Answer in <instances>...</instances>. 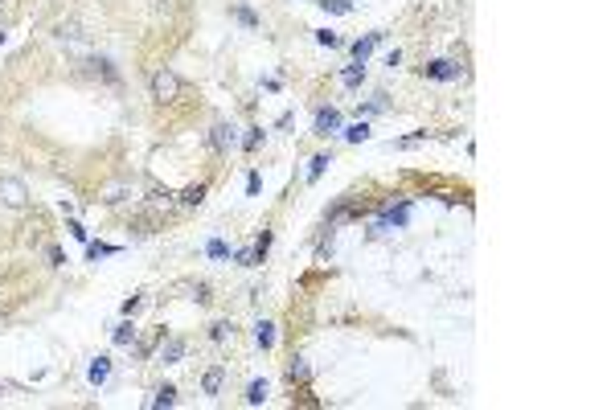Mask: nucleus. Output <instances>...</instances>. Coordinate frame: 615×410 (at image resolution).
<instances>
[{
  "instance_id": "2",
  "label": "nucleus",
  "mask_w": 615,
  "mask_h": 410,
  "mask_svg": "<svg viewBox=\"0 0 615 410\" xmlns=\"http://www.w3.org/2000/svg\"><path fill=\"white\" fill-rule=\"evenodd\" d=\"M0 205L4 210H29V189L21 177H0Z\"/></svg>"
},
{
  "instance_id": "22",
  "label": "nucleus",
  "mask_w": 615,
  "mask_h": 410,
  "mask_svg": "<svg viewBox=\"0 0 615 410\" xmlns=\"http://www.w3.org/2000/svg\"><path fill=\"white\" fill-rule=\"evenodd\" d=\"M316 41H320V46H329V49L341 46V37H336V33H329V29H320V33H316Z\"/></svg>"
},
{
  "instance_id": "12",
  "label": "nucleus",
  "mask_w": 615,
  "mask_h": 410,
  "mask_svg": "<svg viewBox=\"0 0 615 410\" xmlns=\"http://www.w3.org/2000/svg\"><path fill=\"white\" fill-rule=\"evenodd\" d=\"M267 394H271V390H267V381H250V386H247V402H250V406H263Z\"/></svg>"
},
{
  "instance_id": "19",
  "label": "nucleus",
  "mask_w": 615,
  "mask_h": 410,
  "mask_svg": "<svg viewBox=\"0 0 615 410\" xmlns=\"http://www.w3.org/2000/svg\"><path fill=\"white\" fill-rule=\"evenodd\" d=\"M324 13H353V0H320Z\"/></svg>"
},
{
  "instance_id": "7",
  "label": "nucleus",
  "mask_w": 615,
  "mask_h": 410,
  "mask_svg": "<svg viewBox=\"0 0 615 410\" xmlns=\"http://www.w3.org/2000/svg\"><path fill=\"white\" fill-rule=\"evenodd\" d=\"M86 377H91V386H103V381L111 377V361H107V357H95V361H91V374H86Z\"/></svg>"
},
{
  "instance_id": "3",
  "label": "nucleus",
  "mask_w": 615,
  "mask_h": 410,
  "mask_svg": "<svg viewBox=\"0 0 615 410\" xmlns=\"http://www.w3.org/2000/svg\"><path fill=\"white\" fill-rule=\"evenodd\" d=\"M210 144H214L217 156H226V152L238 144V128H234V123H217V128L210 131Z\"/></svg>"
},
{
  "instance_id": "29",
  "label": "nucleus",
  "mask_w": 615,
  "mask_h": 410,
  "mask_svg": "<svg viewBox=\"0 0 615 410\" xmlns=\"http://www.w3.org/2000/svg\"><path fill=\"white\" fill-rule=\"evenodd\" d=\"M0 4H9V0H0Z\"/></svg>"
},
{
  "instance_id": "21",
  "label": "nucleus",
  "mask_w": 615,
  "mask_h": 410,
  "mask_svg": "<svg viewBox=\"0 0 615 410\" xmlns=\"http://www.w3.org/2000/svg\"><path fill=\"white\" fill-rule=\"evenodd\" d=\"M329 164H333V156H316V160H312V168H308V180H320V173H324Z\"/></svg>"
},
{
  "instance_id": "6",
  "label": "nucleus",
  "mask_w": 615,
  "mask_h": 410,
  "mask_svg": "<svg viewBox=\"0 0 615 410\" xmlns=\"http://www.w3.org/2000/svg\"><path fill=\"white\" fill-rule=\"evenodd\" d=\"M185 349H189V344H185L181 337H172V341L160 344V361H165V365H177V361L185 357Z\"/></svg>"
},
{
  "instance_id": "26",
  "label": "nucleus",
  "mask_w": 615,
  "mask_h": 410,
  "mask_svg": "<svg viewBox=\"0 0 615 410\" xmlns=\"http://www.w3.org/2000/svg\"><path fill=\"white\" fill-rule=\"evenodd\" d=\"M238 21H242L247 29H254V25H259V21H254V13H250V9H238Z\"/></svg>"
},
{
  "instance_id": "1",
  "label": "nucleus",
  "mask_w": 615,
  "mask_h": 410,
  "mask_svg": "<svg viewBox=\"0 0 615 410\" xmlns=\"http://www.w3.org/2000/svg\"><path fill=\"white\" fill-rule=\"evenodd\" d=\"M181 91H185V86H181V78H177L172 70H156V74H152V98H156L160 107L177 103V98H181Z\"/></svg>"
},
{
  "instance_id": "25",
  "label": "nucleus",
  "mask_w": 615,
  "mask_h": 410,
  "mask_svg": "<svg viewBox=\"0 0 615 410\" xmlns=\"http://www.w3.org/2000/svg\"><path fill=\"white\" fill-rule=\"evenodd\" d=\"M210 255H214V259H226V255H230V246H226V242H210Z\"/></svg>"
},
{
  "instance_id": "10",
  "label": "nucleus",
  "mask_w": 615,
  "mask_h": 410,
  "mask_svg": "<svg viewBox=\"0 0 615 410\" xmlns=\"http://www.w3.org/2000/svg\"><path fill=\"white\" fill-rule=\"evenodd\" d=\"M427 74H431V78H460V66L455 62H431Z\"/></svg>"
},
{
  "instance_id": "11",
  "label": "nucleus",
  "mask_w": 615,
  "mask_h": 410,
  "mask_svg": "<svg viewBox=\"0 0 615 410\" xmlns=\"http://www.w3.org/2000/svg\"><path fill=\"white\" fill-rule=\"evenodd\" d=\"M287 377H291V381H299V386H304V381L312 377V369H308V361H304V357H291V365H287Z\"/></svg>"
},
{
  "instance_id": "9",
  "label": "nucleus",
  "mask_w": 615,
  "mask_h": 410,
  "mask_svg": "<svg viewBox=\"0 0 615 410\" xmlns=\"http://www.w3.org/2000/svg\"><path fill=\"white\" fill-rule=\"evenodd\" d=\"M254 341H259V349H271V344H275V324H271V320H259V324H254Z\"/></svg>"
},
{
  "instance_id": "14",
  "label": "nucleus",
  "mask_w": 615,
  "mask_h": 410,
  "mask_svg": "<svg viewBox=\"0 0 615 410\" xmlns=\"http://www.w3.org/2000/svg\"><path fill=\"white\" fill-rule=\"evenodd\" d=\"M222 377H226V374H222V369L214 365V369L205 374V381H201V390H205V394H217V390H222Z\"/></svg>"
},
{
  "instance_id": "23",
  "label": "nucleus",
  "mask_w": 615,
  "mask_h": 410,
  "mask_svg": "<svg viewBox=\"0 0 615 410\" xmlns=\"http://www.w3.org/2000/svg\"><path fill=\"white\" fill-rule=\"evenodd\" d=\"M46 259H50V267H62V262H66V255H62L58 246H50V250H46Z\"/></svg>"
},
{
  "instance_id": "8",
  "label": "nucleus",
  "mask_w": 615,
  "mask_h": 410,
  "mask_svg": "<svg viewBox=\"0 0 615 410\" xmlns=\"http://www.w3.org/2000/svg\"><path fill=\"white\" fill-rule=\"evenodd\" d=\"M378 41H382V33H366V37L353 46V58H357V62H366L369 53H373V46H378Z\"/></svg>"
},
{
  "instance_id": "16",
  "label": "nucleus",
  "mask_w": 615,
  "mask_h": 410,
  "mask_svg": "<svg viewBox=\"0 0 615 410\" xmlns=\"http://www.w3.org/2000/svg\"><path fill=\"white\" fill-rule=\"evenodd\" d=\"M201 201H205V185H193L181 193V205H201Z\"/></svg>"
},
{
  "instance_id": "5",
  "label": "nucleus",
  "mask_w": 615,
  "mask_h": 410,
  "mask_svg": "<svg viewBox=\"0 0 615 410\" xmlns=\"http://www.w3.org/2000/svg\"><path fill=\"white\" fill-rule=\"evenodd\" d=\"M341 131V115L333 107H320L316 111V135H336Z\"/></svg>"
},
{
  "instance_id": "15",
  "label": "nucleus",
  "mask_w": 615,
  "mask_h": 410,
  "mask_svg": "<svg viewBox=\"0 0 615 410\" xmlns=\"http://www.w3.org/2000/svg\"><path fill=\"white\" fill-rule=\"evenodd\" d=\"M263 255H267V250H259V242H254V246H247V250H238V262H242V267H254Z\"/></svg>"
},
{
  "instance_id": "28",
  "label": "nucleus",
  "mask_w": 615,
  "mask_h": 410,
  "mask_svg": "<svg viewBox=\"0 0 615 410\" xmlns=\"http://www.w3.org/2000/svg\"><path fill=\"white\" fill-rule=\"evenodd\" d=\"M259 140H263V128H254V131L247 135V148H259Z\"/></svg>"
},
{
  "instance_id": "27",
  "label": "nucleus",
  "mask_w": 615,
  "mask_h": 410,
  "mask_svg": "<svg viewBox=\"0 0 615 410\" xmlns=\"http://www.w3.org/2000/svg\"><path fill=\"white\" fill-rule=\"evenodd\" d=\"M230 332H234L230 324H214V341H226V337H230Z\"/></svg>"
},
{
  "instance_id": "18",
  "label": "nucleus",
  "mask_w": 615,
  "mask_h": 410,
  "mask_svg": "<svg viewBox=\"0 0 615 410\" xmlns=\"http://www.w3.org/2000/svg\"><path fill=\"white\" fill-rule=\"evenodd\" d=\"M172 402H177V390H172V386H160L156 398H152V406H172Z\"/></svg>"
},
{
  "instance_id": "4",
  "label": "nucleus",
  "mask_w": 615,
  "mask_h": 410,
  "mask_svg": "<svg viewBox=\"0 0 615 410\" xmlns=\"http://www.w3.org/2000/svg\"><path fill=\"white\" fill-rule=\"evenodd\" d=\"M53 37H58L62 46H70V49H74V53H83V49H86V33L78 29L74 21H62V25H58V33H53Z\"/></svg>"
},
{
  "instance_id": "13",
  "label": "nucleus",
  "mask_w": 615,
  "mask_h": 410,
  "mask_svg": "<svg viewBox=\"0 0 615 410\" xmlns=\"http://www.w3.org/2000/svg\"><path fill=\"white\" fill-rule=\"evenodd\" d=\"M361 78H366V62H353V66H345V74H341V82H345V86H357Z\"/></svg>"
},
{
  "instance_id": "24",
  "label": "nucleus",
  "mask_w": 615,
  "mask_h": 410,
  "mask_svg": "<svg viewBox=\"0 0 615 410\" xmlns=\"http://www.w3.org/2000/svg\"><path fill=\"white\" fill-rule=\"evenodd\" d=\"M103 255H115V246H103V242L91 246V259H103Z\"/></svg>"
},
{
  "instance_id": "17",
  "label": "nucleus",
  "mask_w": 615,
  "mask_h": 410,
  "mask_svg": "<svg viewBox=\"0 0 615 410\" xmlns=\"http://www.w3.org/2000/svg\"><path fill=\"white\" fill-rule=\"evenodd\" d=\"M135 341V324L132 320H123V324L115 328V344H132Z\"/></svg>"
},
{
  "instance_id": "20",
  "label": "nucleus",
  "mask_w": 615,
  "mask_h": 410,
  "mask_svg": "<svg viewBox=\"0 0 615 410\" xmlns=\"http://www.w3.org/2000/svg\"><path fill=\"white\" fill-rule=\"evenodd\" d=\"M345 140H349V144H361V140H369V128L366 123H353V128L345 131Z\"/></svg>"
}]
</instances>
